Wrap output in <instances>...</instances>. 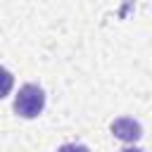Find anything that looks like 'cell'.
<instances>
[{"label": "cell", "mask_w": 152, "mask_h": 152, "mask_svg": "<svg viewBox=\"0 0 152 152\" xmlns=\"http://www.w3.org/2000/svg\"><path fill=\"white\" fill-rule=\"evenodd\" d=\"M12 107H14L17 116H21V119H36L43 112V107H45V93H43V88L36 86V83L21 86Z\"/></svg>", "instance_id": "1"}, {"label": "cell", "mask_w": 152, "mask_h": 152, "mask_svg": "<svg viewBox=\"0 0 152 152\" xmlns=\"http://www.w3.org/2000/svg\"><path fill=\"white\" fill-rule=\"evenodd\" d=\"M12 86H14V76H12V74H10L5 66H0V100L10 95Z\"/></svg>", "instance_id": "3"}, {"label": "cell", "mask_w": 152, "mask_h": 152, "mask_svg": "<svg viewBox=\"0 0 152 152\" xmlns=\"http://www.w3.org/2000/svg\"><path fill=\"white\" fill-rule=\"evenodd\" d=\"M121 152H142V150H138V147H128V150H121Z\"/></svg>", "instance_id": "5"}, {"label": "cell", "mask_w": 152, "mask_h": 152, "mask_svg": "<svg viewBox=\"0 0 152 152\" xmlns=\"http://www.w3.org/2000/svg\"><path fill=\"white\" fill-rule=\"evenodd\" d=\"M57 152H90L86 145H76V142H66V145H62Z\"/></svg>", "instance_id": "4"}, {"label": "cell", "mask_w": 152, "mask_h": 152, "mask_svg": "<svg viewBox=\"0 0 152 152\" xmlns=\"http://www.w3.org/2000/svg\"><path fill=\"white\" fill-rule=\"evenodd\" d=\"M109 128H112L114 138H119V140H124V142H135V140L142 138V126H140L135 119H131V116H119V119H114Z\"/></svg>", "instance_id": "2"}]
</instances>
